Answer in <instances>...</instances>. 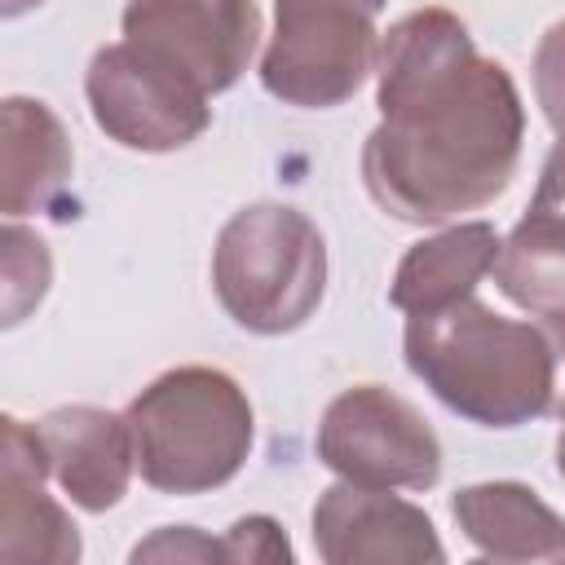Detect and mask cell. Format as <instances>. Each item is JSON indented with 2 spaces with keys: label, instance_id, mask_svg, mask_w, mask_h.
I'll use <instances>...</instances> for the list:
<instances>
[{
  "label": "cell",
  "instance_id": "1",
  "mask_svg": "<svg viewBox=\"0 0 565 565\" xmlns=\"http://www.w3.org/2000/svg\"><path fill=\"white\" fill-rule=\"evenodd\" d=\"M375 106L362 181L388 216L450 225L512 185L525 137L516 79L450 9H415L380 35Z\"/></svg>",
  "mask_w": 565,
  "mask_h": 565
},
{
  "label": "cell",
  "instance_id": "2",
  "mask_svg": "<svg viewBox=\"0 0 565 565\" xmlns=\"http://www.w3.org/2000/svg\"><path fill=\"white\" fill-rule=\"evenodd\" d=\"M402 349L411 375L481 428H521L556 402L561 340L534 322L494 313L477 296L411 313Z\"/></svg>",
  "mask_w": 565,
  "mask_h": 565
},
{
  "label": "cell",
  "instance_id": "3",
  "mask_svg": "<svg viewBox=\"0 0 565 565\" xmlns=\"http://www.w3.org/2000/svg\"><path fill=\"white\" fill-rule=\"evenodd\" d=\"M137 472L159 494H207L238 477L252 455L256 415L234 375L172 366L128 406Z\"/></svg>",
  "mask_w": 565,
  "mask_h": 565
},
{
  "label": "cell",
  "instance_id": "4",
  "mask_svg": "<svg viewBox=\"0 0 565 565\" xmlns=\"http://www.w3.org/2000/svg\"><path fill=\"white\" fill-rule=\"evenodd\" d=\"M212 287L243 331L287 335L322 305L327 238L291 203H247L216 234Z\"/></svg>",
  "mask_w": 565,
  "mask_h": 565
},
{
  "label": "cell",
  "instance_id": "5",
  "mask_svg": "<svg viewBox=\"0 0 565 565\" xmlns=\"http://www.w3.org/2000/svg\"><path fill=\"white\" fill-rule=\"evenodd\" d=\"M388 0H274L260 84L282 106L331 110L349 102L380 57L375 13Z\"/></svg>",
  "mask_w": 565,
  "mask_h": 565
},
{
  "label": "cell",
  "instance_id": "6",
  "mask_svg": "<svg viewBox=\"0 0 565 565\" xmlns=\"http://www.w3.org/2000/svg\"><path fill=\"white\" fill-rule=\"evenodd\" d=\"M84 97L93 110V124L119 141L124 150L141 154H168L190 146L194 137L207 132L212 124V97L154 57L150 49L119 40L93 53L88 75H84Z\"/></svg>",
  "mask_w": 565,
  "mask_h": 565
},
{
  "label": "cell",
  "instance_id": "7",
  "mask_svg": "<svg viewBox=\"0 0 565 565\" xmlns=\"http://www.w3.org/2000/svg\"><path fill=\"white\" fill-rule=\"evenodd\" d=\"M318 459L358 486L433 490L441 477V441L428 419L384 384H353L327 402L313 437Z\"/></svg>",
  "mask_w": 565,
  "mask_h": 565
},
{
  "label": "cell",
  "instance_id": "8",
  "mask_svg": "<svg viewBox=\"0 0 565 565\" xmlns=\"http://www.w3.org/2000/svg\"><path fill=\"white\" fill-rule=\"evenodd\" d=\"M124 40L216 97L238 84L260 44V9L256 0H128Z\"/></svg>",
  "mask_w": 565,
  "mask_h": 565
},
{
  "label": "cell",
  "instance_id": "9",
  "mask_svg": "<svg viewBox=\"0 0 565 565\" xmlns=\"http://www.w3.org/2000/svg\"><path fill=\"white\" fill-rule=\"evenodd\" d=\"M313 547L327 565H437L446 547L424 508L388 486L340 481L313 503Z\"/></svg>",
  "mask_w": 565,
  "mask_h": 565
},
{
  "label": "cell",
  "instance_id": "10",
  "mask_svg": "<svg viewBox=\"0 0 565 565\" xmlns=\"http://www.w3.org/2000/svg\"><path fill=\"white\" fill-rule=\"evenodd\" d=\"M49 463L35 424L4 415L0 450V556L9 565H75L84 543L71 512L44 490Z\"/></svg>",
  "mask_w": 565,
  "mask_h": 565
},
{
  "label": "cell",
  "instance_id": "11",
  "mask_svg": "<svg viewBox=\"0 0 565 565\" xmlns=\"http://www.w3.org/2000/svg\"><path fill=\"white\" fill-rule=\"evenodd\" d=\"M490 274L516 309L543 318L552 331L565 327V137L552 146L530 212L499 243Z\"/></svg>",
  "mask_w": 565,
  "mask_h": 565
},
{
  "label": "cell",
  "instance_id": "12",
  "mask_svg": "<svg viewBox=\"0 0 565 565\" xmlns=\"http://www.w3.org/2000/svg\"><path fill=\"white\" fill-rule=\"evenodd\" d=\"M49 477L84 512H106L128 494L137 450L128 415L102 406H57L35 424Z\"/></svg>",
  "mask_w": 565,
  "mask_h": 565
},
{
  "label": "cell",
  "instance_id": "13",
  "mask_svg": "<svg viewBox=\"0 0 565 565\" xmlns=\"http://www.w3.org/2000/svg\"><path fill=\"white\" fill-rule=\"evenodd\" d=\"M0 163H4V216H31L49 212L62 203L71 172H75V150L53 115L49 102L40 97H4L0 106Z\"/></svg>",
  "mask_w": 565,
  "mask_h": 565
},
{
  "label": "cell",
  "instance_id": "14",
  "mask_svg": "<svg viewBox=\"0 0 565 565\" xmlns=\"http://www.w3.org/2000/svg\"><path fill=\"white\" fill-rule=\"evenodd\" d=\"M455 525L486 561L565 556V516L521 481H477L450 499Z\"/></svg>",
  "mask_w": 565,
  "mask_h": 565
},
{
  "label": "cell",
  "instance_id": "15",
  "mask_svg": "<svg viewBox=\"0 0 565 565\" xmlns=\"http://www.w3.org/2000/svg\"><path fill=\"white\" fill-rule=\"evenodd\" d=\"M499 243L503 238L494 234L490 221H459L433 238H419L397 260L388 305L411 318V313H433V309H446V305L472 296L477 282L494 269Z\"/></svg>",
  "mask_w": 565,
  "mask_h": 565
},
{
  "label": "cell",
  "instance_id": "16",
  "mask_svg": "<svg viewBox=\"0 0 565 565\" xmlns=\"http://www.w3.org/2000/svg\"><path fill=\"white\" fill-rule=\"evenodd\" d=\"M4 327H18L53 282L49 243L18 221H4Z\"/></svg>",
  "mask_w": 565,
  "mask_h": 565
},
{
  "label": "cell",
  "instance_id": "17",
  "mask_svg": "<svg viewBox=\"0 0 565 565\" xmlns=\"http://www.w3.org/2000/svg\"><path fill=\"white\" fill-rule=\"evenodd\" d=\"M534 97L556 137H565V18L552 22L534 49Z\"/></svg>",
  "mask_w": 565,
  "mask_h": 565
},
{
  "label": "cell",
  "instance_id": "18",
  "mask_svg": "<svg viewBox=\"0 0 565 565\" xmlns=\"http://www.w3.org/2000/svg\"><path fill=\"white\" fill-rule=\"evenodd\" d=\"M132 561H230L225 539H207L194 525H163L132 547Z\"/></svg>",
  "mask_w": 565,
  "mask_h": 565
},
{
  "label": "cell",
  "instance_id": "19",
  "mask_svg": "<svg viewBox=\"0 0 565 565\" xmlns=\"http://www.w3.org/2000/svg\"><path fill=\"white\" fill-rule=\"evenodd\" d=\"M225 552H230V565H243V561H291V543H287V534H282V525L274 516H238L225 530Z\"/></svg>",
  "mask_w": 565,
  "mask_h": 565
},
{
  "label": "cell",
  "instance_id": "20",
  "mask_svg": "<svg viewBox=\"0 0 565 565\" xmlns=\"http://www.w3.org/2000/svg\"><path fill=\"white\" fill-rule=\"evenodd\" d=\"M35 4H44V0H0V13L13 22V18H22V13H31Z\"/></svg>",
  "mask_w": 565,
  "mask_h": 565
},
{
  "label": "cell",
  "instance_id": "21",
  "mask_svg": "<svg viewBox=\"0 0 565 565\" xmlns=\"http://www.w3.org/2000/svg\"><path fill=\"white\" fill-rule=\"evenodd\" d=\"M556 340L565 344V327L556 331ZM556 468H561V477H565V402H561V437H556Z\"/></svg>",
  "mask_w": 565,
  "mask_h": 565
}]
</instances>
